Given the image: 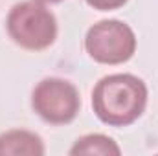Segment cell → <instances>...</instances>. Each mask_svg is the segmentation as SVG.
I'll use <instances>...</instances> for the list:
<instances>
[{"mask_svg":"<svg viewBox=\"0 0 158 156\" xmlns=\"http://www.w3.org/2000/svg\"><path fill=\"white\" fill-rule=\"evenodd\" d=\"M6 30L17 46L30 51H42L50 48L59 31L55 15L37 0L15 4L7 13Z\"/></svg>","mask_w":158,"mask_h":156,"instance_id":"obj_2","label":"cell"},{"mask_svg":"<svg viewBox=\"0 0 158 156\" xmlns=\"http://www.w3.org/2000/svg\"><path fill=\"white\" fill-rule=\"evenodd\" d=\"M149 90L143 79L132 74L101 77L92 90L96 117L109 127H129L145 112Z\"/></svg>","mask_w":158,"mask_h":156,"instance_id":"obj_1","label":"cell"},{"mask_svg":"<svg viewBox=\"0 0 158 156\" xmlns=\"http://www.w3.org/2000/svg\"><path fill=\"white\" fill-rule=\"evenodd\" d=\"M44 153L42 138L35 132L15 129L0 134V156H42Z\"/></svg>","mask_w":158,"mask_h":156,"instance_id":"obj_5","label":"cell"},{"mask_svg":"<svg viewBox=\"0 0 158 156\" xmlns=\"http://www.w3.org/2000/svg\"><path fill=\"white\" fill-rule=\"evenodd\" d=\"M40 4H59V2H63V0H37Z\"/></svg>","mask_w":158,"mask_h":156,"instance_id":"obj_8","label":"cell"},{"mask_svg":"<svg viewBox=\"0 0 158 156\" xmlns=\"http://www.w3.org/2000/svg\"><path fill=\"white\" fill-rule=\"evenodd\" d=\"M31 109L48 125H68L81 110V96L68 79L44 77L31 90Z\"/></svg>","mask_w":158,"mask_h":156,"instance_id":"obj_4","label":"cell"},{"mask_svg":"<svg viewBox=\"0 0 158 156\" xmlns=\"http://www.w3.org/2000/svg\"><path fill=\"white\" fill-rule=\"evenodd\" d=\"M72 156L79 154H101V156H119V145L105 134H86L76 140V143L70 149Z\"/></svg>","mask_w":158,"mask_h":156,"instance_id":"obj_6","label":"cell"},{"mask_svg":"<svg viewBox=\"0 0 158 156\" xmlns=\"http://www.w3.org/2000/svg\"><path fill=\"white\" fill-rule=\"evenodd\" d=\"M85 2L98 11H114V9L123 7L129 0H85Z\"/></svg>","mask_w":158,"mask_h":156,"instance_id":"obj_7","label":"cell"},{"mask_svg":"<svg viewBox=\"0 0 158 156\" xmlns=\"http://www.w3.org/2000/svg\"><path fill=\"white\" fill-rule=\"evenodd\" d=\"M88 57L99 64H123L136 51V35L129 24L118 18H105L88 28L85 35Z\"/></svg>","mask_w":158,"mask_h":156,"instance_id":"obj_3","label":"cell"}]
</instances>
